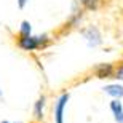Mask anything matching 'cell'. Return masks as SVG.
Segmentation results:
<instances>
[{
    "instance_id": "6da1fadb",
    "label": "cell",
    "mask_w": 123,
    "mask_h": 123,
    "mask_svg": "<svg viewBox=\"0 0 123 123\" xmlns=\"http://www.w3.org/2000/svg\"><path fill=\"white\" fill-rule=\"evenodd\" d=\"M51 43V38L48 34H40V35H18L16 38V45H18L19 50L23 51H29V53H34V51H38V50H45L48 48Z\"/></svg>"
},
{
    "instance_id": "7a4b0ae2",
    "label": "cell",
    "mask_w": 123,
    "mask_h": 123,
    "mask_svg": "<svg viewBox=\"0 0 123 123\" xmlns=\"http://www.w3.org/2000/svg\"><path fill=\"white\" fill-rule=\"evenodd\" d=\"M69 98H70L69 93H62L55 101V104H53V122L55 123H64V110L67 107Z\"/></svg>"
},
{
    "instance_id": "3957f363",
    "label": "cell",
    "mask_w": 123,
    "mask_h": 123,
    "mask_svg": "<svg viewBox=\"0 0 123 123\" xmlns=\"http://www.w3.org/2000/svg\"><path fill=\"white\" fill-rule=\"evenodd\" d=\"M82 35L83 38L86 40V45L90 48H96V46H99L102 43V35H101V32L98 27L94 26H88L82 31Z\"/></svg>"
},
{
    "instance_id": "277c9868",
    "label": "cell",
    "mask_w": 123,
    "mask_h": 123,
    "mask_svg": "<svg viewBox=\"0 0 123 123\" xmlns=\"http://www.w3.org/2000/svg\"><path fill=\"white\" fill-rule=\"evenodd\" d=\"M45 105H46V96L40 94L34 102V107H32V117L35 122H42L45 118Z\"/></svg>"
},
{
    "instance_id": "5b68a950",
    "label": "cell",
    "mask_w": 123,
    "mask_h": 123,
    "mask_svg": "<svg viewBox=\"0 0 123 123\" xmlns=\"http://www.w3.org/2000/svg\"><path fill=\"white\" fill-rule=\"evenodd\" d=\"M114 70L115 67L112 64H98L94 67V74L98 78H114Z\"/></svg>"
},
{
    "instance_id": "8992f818",
    "label": "cell",
    "mask_w": 123,
    "mask_h": 123,
    "mask_svg": "<svg viewBox=\"0 0 123 123\" xmlns=\"http://www.w3.org/2000/svg\"><path fill=\"white\" fill-rule=\"evenodd\" d=\"M102 90H104L105 94H109L110 98H114V99L123 98V85H120V83H110V85H105Z\"/></svg>"
},
{
    "instance_id": "52a82bcc",
    "label": "cell",
    "mask_w": 123,
    "mask_h": 123,
    "mask_svg": "<svg viewBox=\"0 0 123 123\" xmlns=\"http://www.w3.org/2000/svg\"><path fill=\"white\" fill-rule=\"evenodd\" d=\"M110 112L114 115V118L117 123H123V104L120 99H114L110 102Z\"/></svg>"
},
{
    "instance_id": "ba28073f",
    "label": "cell",
    "mask_w": 123,
    "mask_h": 123,
    "mask_svg": "<svg viewBox=\"0 0 123 123\" xmlns=\"http://www.w3.org/2000/svg\"><path fill=\"white\" fill-rule=\"evenodd\" d=\"M31 34H32V24L29 23L27 19L21 21V24H19V29H18V35L24 37V35H31Z\"/></svg>"
},
{
    "instance_id": "9c48e42d",
    "label": "cell",
    "mask_w": 123,
    "mask_h": 123,
    "mask_svg": "<svg viewBox=\"0 0 123 123\" xmlns=\"http://www.w3.org/2000/svg\"><path fill=\"white\" fill-rule=\"evenodd\" d=\"M78 2L86 10H96L98 8V3H99V0H78Z\"/></svg>"
},
{
    "instance_id": "30bf717a",
    "label": "cell",
    "mask_w": 123,
    "mask_h": 123,
    "mask_svg": "<svg viewBox=\"0 0 123 123\" xmlns=\"http://www.w3.org/2000/svg\"><path fill=\"white\" fill-rule=\"evenodd\" d=\"M114 78H117V80L123 82V66H118V67L114 70Z\"/></svg>"
},
{
    "instance_id": "8fae6325",
    "label": "cell",
    "mask_w": 123,
    "mask_h": 123,
    "mask_svg": "<svg viewBox=\"0 0 123 123\" xmlns=\"http://www.w3.org/2000/svg\"><path fill=\"white\" fill-rule=\"evenodd\" d=\"M27 3H29V0H16V5H18L19 10H24L27 6Z\"/></svg>"
},
{
    "instance_id": "7c38bea8",
    "label": "cell",
    "mask_w": 123,
    "mask_h": 123,
    "mask_svg": "<svg viewBox=\"0 0 123 123\" xmlns=\"http://www.w3.org/2000/svg\"><path fill=\"white\" fill-rule=\"evenodd\" d=\"M0 123H11V122H8V120H2Z\"/></svg>"
},
{
    "instance_id": "4fadbf2b",
    "label": "cell",
    "mask_w": 123,
    "mask_h": 123,
    "mask_svg": "<svg viewBox=\"0 0 123 123\" xmlns=\"http://www.w3.org/2000/svg\"><path fill=\"white\" fill-rule=\"evenodd\" d=\"M2 96H3V91H2V86H0V98H2Z\"/></svg>"
},
{
    "instance_id": "5bb4252c",
    "label": "cell",
    "mask_w": 123,
    "mask_h": 123,
    "mask_svg": "<svg viewBox=\"0 0 123 123\" xmlns=\"http://www.w3.org/2000/svg\"><path fill=\"white\" fill-rule=\"evenodd\" d=\"M16 123H23V122H16Z\"/></svg>"
}]
</instances>
